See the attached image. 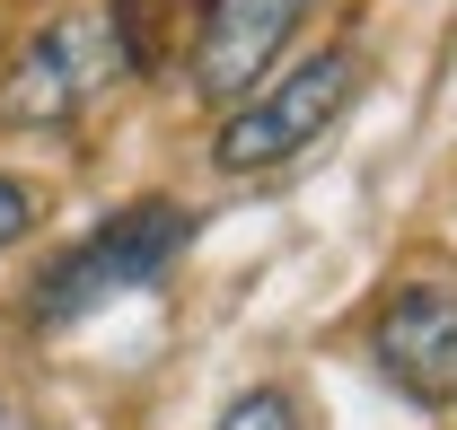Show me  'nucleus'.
I'll use <instances>...</instances> for the list:
<instances>
[{"label": "nucleus", "instance_id": "obj_3", "mask_svg": "<svg viewBox=\"0 0 457 430\" xmlns=\"http://www.w3.org/2000/svg\"><path fill=\"white\" fill-rule=\"evenodd\" d=\"M114 79H132V70H123V45H114L106 9H62L54 27H36L18 45L9 79H0V123L62 132V123H79V114L97 106Z\"/></svg>", "mask_w": 457, "mask_h": 430}, {"label": "nucleus", "instance_id": "obj_6", "mask_svg": "<svg viewBox=\"0 0 457 430\" xmlns=\"http://www.w3.org/2000/svg\"><path fill=\"white\" fill-rule=\"evenodd\" d=\"M203 9H212V0H106V27H114V45H123V70H132V79H159L176 62H194Z\"/></svg>", "mask_w": 457, "mask_h": 430}, {"label": "nucleus", "instance_id": "obj_5", "mask_svg": "<svg viewBox=\"0 0 457 430\" xmlns=\"http://www.w3.org/2000/svg\"><path fill=\"white\" fill-rule=\"evenodd\" d=\"M299 18H308V0H212L203 9V45H194V88L212 106H237L246 79H264L282 62Z\"/></svg>", "mask_w": 457, "mask_h": 430}, {"label": "nucleus", "instance_id": "obj_1", "mask_svg": "<svg viewBox=\"0 0 457 430\" xmlns=\"http://www.w3.org/2000/svg\"><path fill=\"white\" fill-rule=\"evenodd\" d=\"M185 246H194V211L185 203H132L106 228H88L71 255H54V272L27 290V317L36 325H79L88 308H106V299L150 290Z\"/></svg>", "mask_w": 457, "mask_h": 430}, {"label": "nucleus", "instance_id": "obj_7", "mask_svg": "<svg viewBox=\"0 0 457 430\" xmlns=\"http://www.w3.org/2000/svg\"><path fill=\"white\" fill-rule=\"evenodd\" d=\"M220 430H299V404H290L282 386H246L220 413Z\"/></svg>", "mask_w": 457, "mask_h": 430}, {"label": "nucleus", "instance_id": "obj_2", "mask_svg": "<svg viewBox=\"0 0 457 430\" xmlns=\"http://www.w3.org/2000/svg\"><path fill=\"white\" fill-rule=\"evenodd\" d=\"M361 97V54H326L290 62L282 79H264L255 97H237V114L220 123V141H212V167L220 176H264V167H290L299 150H317L326 132L343 123V106Z\"/></svg>", "mask_w": 457, "mask_h": 430}, {"label": "nucleus", "instance_id": "obj_4", "mask_svg": "<svg viewBox=\"0 0 457 430\" xmlns=\"http://www.w3.org/2000/svg\"><path fill=\"white\" fill-rule=\"evenodd\" d=\"M370 351H378V377L404 404H422V413L457 404V290L449 281H404L378 308Z\"/></svg>", "mask_w": 457, "mask_h": 430}, {"label": "nucleus", "instance_id": "obj_8", "mask_svg": "<svg viewBox=\"0 0 457 430\" xmlns=\"http://www.w3.org/2000/svg\"><path fill=\"white\" fill-rule=\"evenodd\" d=\"M27 228H36V194H27L18 176H0V246H18Z\"/></svg>", "mask_w": 457, "mask_h": 430}]
</instances>
